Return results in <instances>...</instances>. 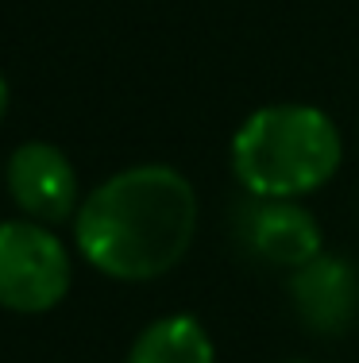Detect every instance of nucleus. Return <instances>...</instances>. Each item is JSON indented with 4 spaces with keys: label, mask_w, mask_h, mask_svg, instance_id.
<instances>
[{
    "label": "nucleus",
    "mask_w": 359,
    "mask_h": 363,
    "mask_svg": "<svg viewBox=\"0 0 359 363\" xmlns=\"http://www.w3.org/2000/svg\"><path fill=\"white\" fill-rule=\"evenodd\" d=\"M198 236V194L182 170L139 162L81 197L74 244L93 271L116 282H151L182 263Z\"/></svg>",
    "instance_id": "f257e3e1"
},
{
    "label": "nucleus",
    "mask_w": 359,
    "mask_h": 363,
    "mask_svg": "<svg viewBox=\"0 0 359 363\" xmlns=\"http://www.w3.org/2000/svg\"><path fill=\"white\" fill-rule=\"evenodd\" d=\"M344 140L317 105H263L232 135V174L259 201H297L340 170Z\"/></svg>",
    "instance_id": "f03ea898"
},
{
    "label": "nucleus",
    "mask_w": 359,
    "mask_h": 363,
    "mask_svg": "<svg viewBox=\"0 0 359 363\" xmlns=\"http://www.w3.org/2000/svg\"><path fill=\"white\" fill-rule=\"evenodd\" d=\"M74 286V255L39 220H0V306L50 313Z\"/></svg>",
    "instance_id": "7ed1b4c3"
},
{
    "label": "nucleus",
    "mask_w": 359,
    "mask_h": 363,
    "mask_svg": "<svg viewBox=\"0 0 359 363\" xmlns=\"http://www.w3.org/2000/svg\"><path fill=\"white\" fill-rule=\"evenodd\" d=\"M4 186L8 197L23 209V217L39 224L74 220L81 205V186L70 155L47 140H28L8 155Z\"/></svg>",
    "instance_id": "20e7f679"
},
{
    "label": "nucleus",
    "mask_w": 359,
    "mask_h": 363,
    "mask_svg": "<svg viewBox=\"0 0 359 363\" xmlns=\"http://www.w3.org/2000/svg\"><path fill=\"white\" fill-rule=\"evenodd\" d=\"M290 298L305 325L321 333H344L359 306V282L355 271L336 255H317L313 263L297 267L290 279Z\"/></svg>",
    "instance_id": "39448f33"
},
{
    "label": "nucleus",
    "mask_w": 359,
    "mask_h": 363,
    "mask_svg": "<svg viewBox=\"0 0 359 363\" xmlns=\"http://www.w3.org/2000/svg\"><path fill=\"white\" fill-rule=\"evenodd\" d=\"M251 247L267 263L297 271V267L313 263L324 247V232L309 209L297 201H263L251 217Z\"/></svg>",
    "instance_id": "423d86ee"
},
{
    "label": "nucleus",
    "mask_w": 359,
    "mask_h": 363,
    "mask_svg": "<svg viewBox=\"0 0 359 363\" xmlns=\"http://www.w3.org/2000/svg\"><path fill=\"white\" fill-rule=\"evenodd\" d=\"M124 363H217V352L198 317L170 313L135 336Z\"/></svg>",
    "instance_id": "0eeeda50"
},
{
    "label": "nucleus",
    "mask_w": 359,
    "mask_h": 363,
    "mask_svg": "<svg viewBox=\"0 0 359 363\" xmlns=\"http://www.w3.org/2000/svg\"><path fill=\"white\" fill-rule=\"evenodd\" d=\"M8 101H12V93H8V82H4V74H0V120H4V112H8Z\"/></svg>",
    "instance_id": "6e6552de"
}]
</instances>
